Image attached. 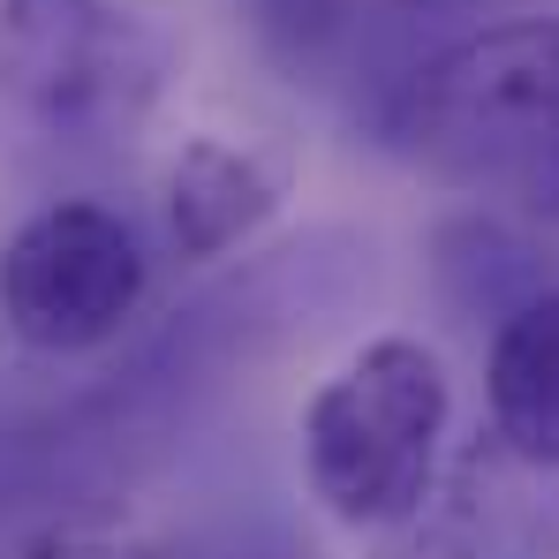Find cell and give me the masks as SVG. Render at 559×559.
I'll use <instances>...</instances> for the list:
<instances>
[{
  "instance_id": "7",
  "label": "cell",
  "mask_w": 559,
  "mask_h": 559,
  "mask_svg": "<svg viewBox=\"0 0 559 559\" xmlns=\"http://www.w3.org/2000/svg\"><path fill=\"white\" fill-rule=\"evenodd\" d=\"M514 462L499 439L491 447H476L462 468H454V484L439 491L431 484V499L408 514V522H393L385 530V552L378 559H484V522H491V468Z\"/></svg>"
},
{
  "instance_id": "2",
  "label": "cell",
  "mask_w": 559,
  "mask_h": 559,
  "mask_svg": "<svg viewBox=\"0 0 559 559\" xmlns=\"http://www.w3.org/2000/svg\"><path fill=\"white\" fill-rule=\"evenodd\" d=\"M175 76V38L121 0H0V129L53 152L129 144Z\"/></svg>"
},
{
  "instance_id": "8",
  "label": "cell",
  "mask_w": 559,
  "mask_h": 559,
  "mask_svg": "<svg viewBox=\"0 0 559 559\" xmlns=\"http://www.w3.org/2000/svg\"><path fill=\"white\" fill-rule=\"evenodd\" d=\"M0 559H167V552L129 545V537H106V530H38V537L0 545Z\"/></svg>"
},
{
  "instance_id": "1",
  "label": "cell",
  "mask_w": 559,
  "mask_h": 559,
  "mask_svg": "<svg viewBox=\"0 0 559 559\" xmlns=\"http://www.w3.org/2000/svg\"><path fill=\"white\" fill-rule=\"evenodd\" d=\"M385 129L408 159L454 182L559 189V15L454 38L401 84Z\"/></svg>"
},
{
  "instance_id": "4",
  "label": "cell",
  "mask_w": 559,
  "mask_h": 559,
  "mask_svg": "<svg viewBox=\"0 0 559 559\" xmlns=\"http://www.w3.org/2000/svg\"><path fill=\"white\" fill-rule=\"evenodd\" d=\"M152 287L144 235L92 197L31 212L0 250V325L38 356L106 348Z\"/></svg>"
},
{
  "instance_id": "9",
  "label": "cell",
  "mask_w": 559,
  "mask_h": 559,
  "mask_svg": "<svg viewBox=\"0 0 559 559\" xmlns=\"http://www.w3.org/2000/svg\"><path fill=\"white\" fill-rule=\"evenodd\" d=\"M530 537H537V552H545V559H559V499H545V514H537Z\"/></svg>"
},
{
  "instance_id": "3",
  "label": "cell",
  "mask_w": 559,
  "mask_h": 559,
  "mask_svg": "<svg viewBox=\"0 0 559 559\" xmlns=\"http://www.w3.org/2000/svg\"><path fill=\"white\" fill-rule=\"evenodd\" d=\"M454 416L447 364L385 333L364 341L341 371L302 401V476L310 499L341 530H393L408 522L439 484V439Z\"/></svg>"
},
{
  "instance_id": "6",
  "label": "cell",
  "mask_w": 559,
  "mask_h": 559,
  "mask_svg": "<svg viewBox=\"0 0 559 559\" xmlns=\"http://www.w3.org/2000/svg\"><path fill=\"white\" fill-rule=\"evenodd\" d=\"M484 408L514 468H559V287L522 295L499 318L484 356Z\"/></svg>"
},
{
  "instance_id": "5",
  "label": "cell",
  "mask_w": 559,
  "mask_h": 559,
  "mask_svg": "<svg viewBox=\"0 0 559 559\" xmlns=\"http://www.w3.org/2000/svg\"><path fill=\"white\" fill-rule=\"evenodd\" d=\"M280 197H287V167L265 144L204 129L167 159V182H159L167 242H175L182 265H219V258H235L242 242H258L273 227Z\"/></svg>"
}]
</instances>
